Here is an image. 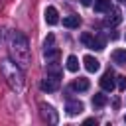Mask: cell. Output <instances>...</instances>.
Wrapping results in <instances>:
<instances>
[{
    "instance_id": "1",
    "label": "cell",
    "mask_w": 126,
    "mask_h": 126,
    "mask_svg": "<svg viewBox=\"0 0 126 126\" xmlns=\"http://www.w3.org/2000/svg\"><path fill=\"white\" fill-rule=\"evenodd\" d=\"M0 73L14 91H18V93L24 91V73H22V67L16 61H12V59L0 61Z\"/></svg>"
},
{
    "instance_id": "2",
    "label": "cell",
    "mask_w": 126,
    "mask_h": 126,
    "mask_svg": "<svg viewBox=\"0 0 126 126\" xmlns=\"http://www.w3.org/2000/svg\"><path fill=\"white\" fill-rule=\"evenodd\" d=\"M10 53H12V59L22 69H26L32 63V59H30V45H28V39L22 33H14L12 43H10Z\"/></svg>"
},
{
    "instance_id": "3",
    "label": "cell",
    "mask_w": 126,
    "mask_h": 126,
    "mask_svg": "<svg viewBox=\"0 0 126 126\" xmlns=\"http://www.w3.org/2000/svg\"><path fill=\"white\" fill-rule=\"evenodd\" d=\"M59 89V75H47L43 81H41V91L45 93H53Z\"/></svg>"
},
{
    "instance_id": "4",
    "label": "cell",
    "mask_w": 126,
    "mask_h": 126,
    "mask_svg": "<svg viewBox=\"0 0 126 126\" xmlns=\"http://www.w3.org/2000/svg\"><path fill=\"white\" fill-rule=\"evenodd\" d=\"M39 110H41L43 120H47V122H51V124H55V122H57V112H55V108H53L51 104L41 102V104H39Z\"/></svg>"
},
{
    "instance_id": "5",
    "label": "cell",
    "mask_w": 126,
    "mask_h": 126,
    "mask_svg": "<svg viewBox=\"0 0 126 126\" xmlns=\"http://www.w3.org/2000/svg\"><path fill=\"white\" fill-rule=\"evenodd\" d=\"M100 87H102V91H108V93L114 89V73L112 71H106L100 77Z\"/></svg>"
},
{
    "instance_id": "6",
    "label": "cell",
    "mask_w": 126,
    "mask_h": 126,
    "mask_svg": "<svg viewBox=\"0 0 126 126\" xmlns=\"http://www.w3.org/2000/svg\"><path fill=\"white\" fill-rule=\"evenodd\" d=\"M120 20H122V16H120V10L118 8H108V18L104 20V26H118L120 24Z\"/></svg>"
},
{
    "instance_id": "7",
    "label": "cell",
    "mask_w": 126,
    "mask_h": 126,
    "mask_svg": "<svg viewBox=\"0 0 126 126\" xmlns=\"http://www.w3.org/2000/svg\"><path fill=\"white\" fill-rule=\"evenodd\" d=\"M83 63H85V69H87L89 73H94V71H98V69H100L98 59H94L93 55H85V57H83Z\"/></svg>"
},
{
    "instance_id": "8",
    "label": "cell",
    "mask_w": 126,
    "mask_h": 126,
    "mask_svg": "<svg viewBox=\"0 0 126 126\" xmlns=\"http://www.w3.org/2000/svg\"><path fill=\"white\" fill-rule=\"evenodd\" d=\"M45 22H47L49 26H55V24L59 22V14H57V10H55L53 6H47V8H45Z\"/></svg>"
},
{
    "instance_id": "9",
    "label": "cell",
    "mask_w": 126,
    "mask_h": 126,
    "mask_svg": "<svg viewBox=\"0 0 126 126\" xmlns=\"http://www.w3.org/2000/svg\"><path fill=\"white\" fill-rule=\"evenodd\" d=\"M83 108H85V106H83V102H79V100H69L65 110H67V114L75 116V114H81V112H83Z\"/></svg>"
},
{
    "instance_id": "10",
    "label": "cell",
    "mask_w": 126,
    "mask_h": 126,
    "mask_svg": "<svg viewBox=\"0 0 126 126\" xmlns=\"http://www.w3.org/2000/svg\"><path fill=\"white\" fill-rule=\"evenodd\" d=\"M43 57H45L47 63H57V59H59V49H55V47H45Z\"/></svg>"
},
{
    "instance_id": "11",
    "label": "cell",
    "mask_w": 126,
    "mask_h": 126,
    "mask_svg": "<svg viewBox=\"0 0 126 126\" xmlns=\"http://www.w3.org/2000/svg\"><path fill=\"white\" fill-rule=\"evenodd\" d=\"M112 61L118 65H126V49H114L112 51Z\"/></svg>"
},
{
    "instance_id": "12",
    "label": "cell",
    "mask_w": 126,
    "mask_h": 126,
    "mask_svg": "<svg viewBox=\"0 0 126 126\" xmlns=\"http://www.w3.org/2000/svg\"><path fill=\"white\" fill-rule=\"evenodd\" d=\"M79 24H81L79 16H65L63 18V26L65 28H79Z\"/></svg>"
},
{
    "instance_id": "13",
    "label": "cell",
    "mask_w": 126,
    "mask_h": 126,
    "mask_svg": "<svg viewBox=\"0 0 126 126\" xmlns=\"http://www.w3.org/2000/svg\"><path fill=\"white\" fill-rule=\"evenodd\" d=\"M110 0H94V12H108Z\"/></svg>"
},
{
    "instance_id": "14",
    "label": "cell",
    "mask_w": 126,
    "mask_h": 126,
    "mask_svg": "<svg viewBox=\"0 0 126 126\" xmlns=\"http://www.w3.org/2000/svg\"><path fill=\"white\" fill-rule=\"evenodd\" d=\"M67 69H69L71 73L79 71V59H77L75 55H69V57H67Z\"/></svg>"
},
{
    "instance_id": "15",
    "label": "cell",
    "mask_w": 126,
    "mask_h": 126,
    "mask_svg": "<svg viewBox=\"0 0 126 126\" xmlns=\"http://www.w3.org/2000/svg\"><path fill=\"white\" fill-rule=\"evenodd\" d=\"M89 47H91V49H96V51H102V49H104V39H102V37H93V41H91Z\"/></svg>"
},
{
    "instance_id": "16",
    "label": "cell",
    "mask_w": 126,
    "mask_h": 126,
    "mask_svg": "<svg viewBox=\"0 0 126 126\" xmlns=\"http://www.w3.org/2000/svg\"><path fill=\"white\" fill-rule=\"evenodd\" d=\"M77 91H89V79H83V77H79L77 81H75V85H73Z\"/></svg>"
},
{
    "instance_id": "17",
    "label": "cell",
    "mask_w": 126,
    "mask_h": 126,
    "mask_svg": "<svg viewBox=\"0 0 126 126\" xmlns=\"http://www.w3.org/2000/svg\"><path fill=\"white\" fill-rule=\"evenodd\" d=\"M93 104H94V106H104V104H106V96H104L102 93H96V94L93 96Z\"/></svg>"
},
{
    "instance_id": "18",
    "label": "cell",
    "mask_w": 126,
    "mask_h": 126,
    "mask_svg": "<svg viewBox=\"0 0 126 126\" xmlns=\"http://www.w3.org/2000/svg\"><path fill=\"white\" fill-rule=\"evenodd\" d=\"M93 37H94L93 33H83V35H81V41H83V43L89 47V45H91V41H93Z\"/></svg>"
},
{
    "instance_id": "19",
    "label": "cell",
    "mask_w": 126,
    "mask_h": 126,
    "mask_svg": "<svg viewBox=\"0 0 126 126\" xmlns=\"http://www.w3.org/2000/svg\"><path fill=\"white\" fill-rule=\"evenodd\" d=\"M118 89L126 91V77H118Z\"/></svg>"
},
{
    "instance_id": "20",
    "label": "cell",
    "mask_w": 126,
    "mask_h": 126,
    "mask_svg": "<svg viewBox=\"0 0 126 126\" xmlns=\"http://www.w3.org/2000/svg\"><path fill=\"white\" fill-rule=\"evenodd\" d=\"M51 43H53V35H47L45 41H43V45H45V47H51Z\"/></svg>"
},
{
    "instance_id": "21",
    "label": "cell",
    "mask_w": 126,
    "mask_h": 126,
    "mask_svg": "<svg viewBox=\"0 0 126 126\" xmlns=\"http://www.w3.org/2000/svg\"><path fill=\"white\" fill-rule=\"evenodd\" d=\"M85 124H96V120H94V118H87V120H85Z\"/></svg>"
},
{
    "instance_id": "22",
    "label": "cell",
    "mask_w": 126,
    "mask_h": 126,
    "mask_svg": "<svg viewBox=\"0 0 126 126\" xmlns=\"http://www.w3.org/2000/svg\"><path fill=\"white\" fill-rule=\"evenodd\" d=\"M81 4H83V6H91V4H93V0H81Z\"/></svg>"
},
{
    "instance_id": "23",
    "label": "cell",
    "mask_w": 126,
    "mask_h": 126,
    "mask_svg": "<svg viewBox=\"0 0 126 126\" xmlns=\"http://www.w3.org/2000/svg\"><path fill=\"white\" fill-rule=\"evenodd\" d=\"M124 122H126V116H124Z\"/></svg>"
},
{
    "instance_id": "24",
    "label": "cell",
    "mask_w": 126,
    "mask_h": 126,
    "mask_svg": "<svg viewBox=\"0 0 126 126\" xmlns=\"http://www.w3.org/2000/svg\"><path fill=\"white\" fill-rule=\"evenodd\" d=\"M120 2H122V0H120Z\"/></svg>"
}]
</instances>
